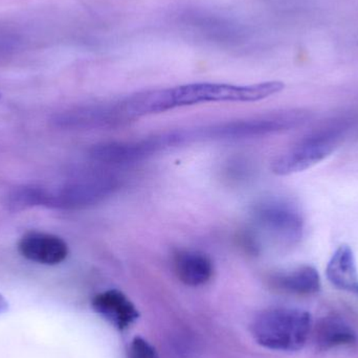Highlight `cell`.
I'll return each instance as SVG.
<instances>
[{"instance_id":"7a4b0ae2","label":"cell","mask_w":358,"mask_h":358,"mask_svg":"<svg viewBox=\"0 0 358 358\" xmlns=\"http://www.w3.org/2000/svg\"><path fill=\"white\" fill-rule=\"evenodd\" d=\"M311 328L313 317L307 311L273 308L255 317L250 331L256 342L264 348L294 352L305 346Z\"/></svg>"},{"instance_id":"ba28073f","label":"cell","mask_w":358,"mask_h":358,"mask_svg":"<svg viewBox=\"0 0 358 358\" xmlns=\"http://www.w3.org/2000/svg\"><path fill=\"white\" fill-rule=\"evenodd\" d=\"M92 306L98 315L121 331L130 327L140 317L134 303L120 290H106L96 294Z\"/></svg>"},{"instance_id":"7c38bea8","label":"cell","mask_w":358,"mask_h":358,"mask_svg":"<svg viewBox=\"0 0 358 358\" xmlns=\"http://www.w3.org/2000/svg\"><path fill=\"white\" fill-rule=\"evenodd\" d=\"M326 275L334 287L358 296V269L350 246L341 245L334 252L328 262Z\"/></svg>"},{"instance_id":"5b68a950","label":"cell","mask_w":358,"mask_h":358,"mask_svg":"<svg viewBox=\"0 0 358 358\" xmlns=\"http://www.w3.org/2000/svg\"><path fill=\"white\" fill-rule=\"evenodd\" d=\"M252 216L261 229L281 243L292 245L302 239V215L288 202L275 198L261 200L252 208Z\"/></svg>"},{"instance_id":"5bb4252c","label":"cell","mask_w":358,"mask_h":358,"mask_svg":"<svg viewBox=\"0 0 358 358\" xmlns=\"http://www.w3.org/2000/svg\"><path fill=\"white\" fill-rule=\"evenodd\" d=\"M357 334L340 317H325L315 328V343L321 350L350 346L357 343Z\"/></svg>"},{"instance_id":"277c9868","label":"cell","mask_w":358,"mask_h":358,"mask_svg":"<svg viewBox=\"0 0 358 358\" xmlns=\"http://www.w3.org/2000/svg\"><path fill=\"white\" fill-rule=\"evenodd\" d=\"M342 127H329L303 138L299 144L279 155L271 170L277 176H285L305 171L327 159L340 144Z\"/></svg>"},{"instance_id":"3957f363","label":"cell","mask_w":358,"mask_h":358,"mask_svg":"<svg viewBox=\"0 0 358 358\" xmlns=\"http://www.w3.org/2000/svg\"><path fill=\"white\" fill-rule=\"evenodd\" d=\"M307 119L308 113L302 110L281 111L250 119L189 128V138L192 143H198L260 138L294 129L304 124Z\"/></svg>"},{"instance_id":"9c48e42d","label":"cell","mask_w":358,"mask_h":358,"mask_svg":"<svg viewBox=\"0 0 358 358\" xmlns=\"http://www.w3.org/2000/svg\"><path fill=\"white\" fill-rule=\"evenodd\" d=\"M130 121L121 101L109 104L92 105L67 113L63 122L75 127H115Z\"/></svg>"},{"instance_id":"30bf717a","label":"cell","mask_w":358,"mask_h":358,"mask_svg":"<svg viewBox=\"0 0 358 358\" xmlns=\"http://www.w3.org/2000/svg\"><path fill=\"white\" fill-rule=\"evenodd\" d=\"M173 267L179 281L192 287L204 285L214 275L213 261L198 250H179L174 255Z\"/></svg>"},{"instance_id":"9a60e30c","label":"cell","mask_w":358,"mask_h":358,"mask_svg":"<svg viewBox=\"0 0 358 358\" xmlns=\"http://www.w3.org/2000/svg\"><path fill=\"white\" fill-rule=\"evenodd\" d=\"M128 358H159V355L148 341L136 336L130 343Z\"/></svg>"},{"instance_id":"8fae6325","label":"cell","mask_w":358,"mask_h":358,"mask_svg":"<svg viewBox=\"0 0 358 358\" xmlns=\"http://www.w3.org/2000/svg\"><path fill=\"white\" fill-rule=\"evenodd\" d=\"M153 155L147 138L131 142H110L96 145L92 150V157L101 163L110 165H125L136 163Z\"/></svg>"},{"instance_id":"52a82bcc","label":"cell","mask_w":358,"mask_h":358,"mask_svg":"<svg viewBox=\"0 0 358 358\" xmlns=\"http://www.w3.org/2000/svg\"><path fill=\"white\" fill-rule=\"evenodd\" d=\"M21 256L31 262L57 265L69 256V246L62 238L42 231L25 234L18 243Z\"/></svg>"},{"instance_id":"2e32d148","label":"cell","mask_w":358,"mask_h":358,"mask_svg":"<svg viewBox=\"0 0 358 358\" xmlns=\"http://www.w3.org/2000/svg\"><path fill=\"white\" fill-rule=\"evenodd\" d=\"M8 309V303L6 299L0 294V315H3Z\"/></svg>"},{"instance_id":"8992f818","label":"cell","mask_w":358,"mask_h":358,"mask_svg":"<svg viewBox=\"0 0 358 358\" xmlns=\"http://www.w3.org/2000/svg\"><path fill=\"white\" fill-rule=\"evenodd\" d=\"M185 25L210 41L231 45L248 38L245 27L222 15L192 13L185 15Z\"/></svg>"},{"instance_id":"e0dca14e","label":"cell","mask_w":358,"mask_h":358,"mask_svg":"<svg viewBox=\"0 0 358 358\" xmlns=\"http://www.w3.org/2000/svg\"><path fill=\"white\" fill-rule=\"evenodd\" d=\"M0 98H1V94H0Z\"/></svg>"},{"instance_id":"6da1fadb","label":"cell","mask_w":358,"mask_h":358,"mask_svg":"<svg viewBox=\"0 0 358 358\" xmlns=\"http://www.w3.org/2000/svg\"><path fill=\"white\" fill-rule=\"evenodd\" d=\"M284 88L285 84L280 81L262 82L252 85L204 82L138 92L123 99V105L128 117L134 120L204 103L258 102L279 94Z\"/></svg>"},{"instance_id":"4fadbf2b","label":"cell","mask_w":358,"mask_h":358,"mask_svg":"<svg viewBox=\"0 0 358 358\" xmlns=\"http://www.w3.org/2000/svg\"><path fill=\"white\" fill-rule=\"evenodd\" d=\"M271 285L280 292L296 296H310L321 289V278L315 267L305 265L294 271L275 273Z\"/></svg>"}]
</instances>
